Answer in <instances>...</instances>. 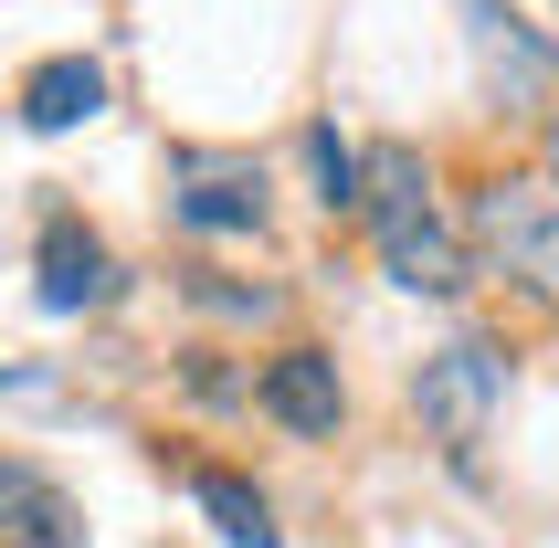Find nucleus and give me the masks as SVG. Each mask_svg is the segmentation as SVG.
<instances>
[{
  "label": "nucleus",
  "instance_id": "obj_1",
  "mask_svg": "<svg viewBox=\"0 0 559 548\" xmlns=\"http://www.w3.org/2000/svg\"><path fill=\"white\" fill-rule=\"evenodd\" d=\"M359 222H370L391 285H412V296H454V285L475 274L465 233H454L443 201H433V169H423L412 148H370V169H359Z\"/></svg>",
  "mask_w": 559,
  "mask_h": 548
},
{
  "label": "nucleus",
  "instance_id": "obj_2",
  "mask_svg": "<svg viewBox=\"0 0 559 548\" xmlns=\"http://www.w3.org/2000/svg\"><path fill=\"white\" fill-rule=\"evenodd\" d=\"M465 253H475V274H497L507 296L559 317V180L549 169H497L465 201Z\"/></svg>",
  "mask_w": 559,
  "mask_h": 548
},
{
  "label": "nucleus",
  "instance_id": "obj_3",
  "mask_svg": "<svg viewBox=\"0 0 559 548\" xmlns=\"http://www.w3.org/2000/svg\"><path fill=\"white\" fill-rule=\"evenodd\" d=\"M497 401H507V348H486V337H454V348L423 359V380H412V412H423V432H433L454 464L497 432Z\"/></svg>",
  "mask_w": 559,
  "mask_h": 548
},
{
  "label": "nucleus",
  "instance_id": "obj_4",
  "mask_svg": "<svg viewBox=\"0 0 559 548\" xmlns=\"http://www.w3.org/2000/svg\"><path fill=\"white\" fill-rule=\"evenodd\" d=\"M465 32H475V63H486V95L497 106H518V117H549L559 106V53L507 0H465Z\"/></svg>",
  "mask_w": 559,
  "mask_h": 548
},
{
  "label": "nucleus",
  "instance_id": "obj_5",
  "mask_svg": "<svg viewBox=\"0 0 559 548\" xmlns=\"http://www.w3.org/2000/svg\"><path fill=\"white\" fill-rule=\"evenodd\" d=\"M253 401H264L285 432H307V443L348 422V391H338V359H328V348H285V359L253 380Z\"/></svg>",
  "mask_w": 559,
  "mask_h": 548
},
{
  "label": "nucleus",
  "instance_id": "obj_6",
  "mask_svg": "<svg viewBox=\"0 0 559 548\" xmlns=\"http://www.w3.org/2000/svg\"><path fill=\"white\" fill-rule=\"evenodd\" d=\"M95 106H106V74H95L85 53H53L22 74V127H43V138H63V127H85Z\"/></svg>",
  "mask_w": 559,
  "mask_h": 548
},
{
  "label": "nucleus",
  "instance_id": "obj_7",
  "mask_svg": "<svg viewBox=\"0 0 559 548\" xmlns=\"http://www.w3.org/2000/svg\"><path fill=\"white\" fill-rule=\"evenodd\" d=\"M0 548H85L74 538V507L32 464H0Z\"/></svg>",
  "mask_w": 559,
  "mask_h": 548
},
{
  "label": "nucleus",
  "instance_id": "obj_8",
  "mask_svg": "<svg viewBox=\"0 0 559 548\" xmlns=\"http://www.w3.org/2000/svg\"><path fill=\"white\" fill-rule=\"evenodd\" d=\"M95 296H106V243L74 233V222H53V233H43V306L74 317V306H95Z\"/></svg>",
  "mask_w": 559,
  "mask_h": 548
},
{
  "label": "nucleus",
  "instance_id": "obj_9",
  "mask_svg": "<svg viewBox=\"0 0 559 548\" xmlns=\"http://www.w3.org/2000/svg\"><path fill=\"white\" fill-rule=\"evenodd\" d=\"M180 222H190V233H253V222H264V190H253V169H201V158H190Z\"/></svg>",
  "mask_w": 559,
  "mask_h": 548
},
{
  "label": "nucleus",
  "instance_id": "obj_10",
  "mask_svg": "<svg viewBox=\"0 0 559 548\" xmlns=\"http://www.w3.org/2000/svg\"><path fill=\"white\" fill-rule=\"evenodd\" d=\"M190 496H201V517H212L233 548H285L275 538V507H264L253 486H233V475H190Z\"/></svg>",
  "mask_w": 559,
  "mask_h": 548
},
{
  "label": "nucleus",
  "instance_id": "obj_11",
  "mask_svg": "<svg viewBox=\"0 0 559 548\" xmlns=\"http://www.w3.org/2000/svg\"><path fill=\"white\" fill-rule=\"evenodd\" d=\"M307 169H317V201H328V212H359L370 148H338V127H307Z\"/></svg>",
  "mask_w": 559,
  "mask_h": 548
},
{
  "label": "nucleus",
  "instance_id": "obj_12",
  "mask_svg": "<svg viewBox=\"0 0 559 548\" xmlns=\"http://www.w3.org/2000/svg\"><path fill=\"white\" fill-rule=\"evenodd\" d=\"M549 180H559V106H549Z\"/></svg>",
  "mask_w": 559,
  "mask_h": 548
}]
</instances>
